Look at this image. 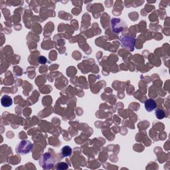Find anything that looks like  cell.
I'll list each match as a JSON object with an SVG mask.
<instances>
[{
    "mask_svg": "<svg viewBox=\"0 0 170 170\" xmlns=\"http://www.w3.org/2000/svg\"><path fill=\"white\" fill-rule=\"evenodd\" d=\"M55 164V160L51 154L45 153L39 160L40 166L45 169H52Z\"/></svg>",
    "mask_w": 170,
    "mask_h": 170,
    "instance_id": "obj_1",
    "label": "cell"
},
{
    "mask_svg": "<svg viewBox=\"0 0 170 170\" xmlns=\"http://www.w3.org/2000/svg\"><path fill=\"white\" fill-rule=\"evenodd\" d=\"M155 115H156V117H157V118L159 120L163 119L165 116V112L163 110H161V109H158L156 110Z\"/></svg>",
    "mask_w": 170,
    "mask_h": 170,
    "instance_id": "obj_8",
    "label": "cell"
},
{
    "mask_svg": "<svg viewBox=\"0 0 170 170\" xmlns=\"http://www.w3.org/2000/svg\"><path fill=\"white\" fill-rule=\"evenodd\" d=\"M157 107V104L155 101L151 98H149L145 102V108L147 112H151Z\"/></svg>",
    "mask_w": 170,
    "mask_h": 170,
    "instance_id": "obj_5",
    "label": "cell"
},
{
    "mask_svg": "<svg viewBox=\"0 0 170 170\" xmlns=\"http://www.w3.org/2000/svg\"><path fill=\"white\" fill-rule=\"evenodd\" d=\"M73 152V150L71 147L69 146H64L61 150V155L62 158H66V157H69L71 155Z\"/></svg>",
    "mask_w": 170,
    "mask_h": 170,
    "instance_id": "obj_7",
    "label": "cell"
},
{
    "mask_svg": "<svg viewBox=\"0 0 170 170\" xmlns=\"http://www.w3.org/2000/svg\"><path fill=\"white\" fill-rule=\"evenodd\" d=\"M1 103L4 107H10L13 104V100L10 96L4 95L1 98Z\"/></svg>",
    "mask_w": 170,
    "mask_h": 170,
    "instance_id": "obj_6",
    "label": "cell"
},
{
    "mask_svg": "<svg viewBox=\"0 0 170 170\" xmlns=\"http://www.w3.org/2000/svg\"><path fill=\"white\" fill-rule=\"evenodd\" d=\"M68 168H69L68 165H67L66 163H64V162L59 163V164L57 165V169H61V170L67 169H68Z\"/></svg>",
    "mask_w": 170,
    "mask_h": 170,
    "instance_id": "obj_9",
    "label": "cell"
},
{
    "mask_svg": "<svg viewBox=\"0 0 170 170\" xmlns=\"http://www.w3.org/2000/svg\"><path fill=\"white\" fill-rule=\"evenodd\" d=\"M122 45L124 47L128 49L130 51L134 50V45H135V39L130 37H123L120 38Z\"/></svg>",
    "mask_w": 170,
    "mask_h": 170,
    "instance_id": "obj_4",
    "label": "cell"
},
{
    "mask_svg": "<svg viewBox=\"0 0 170 170\" xmlns=\"http://www.w3.org/2000/svg\"><path fill=\"white\" fill-rule=\"evenodd\" d=\"M33 147V144L29 140H22L16 147V153L20 155H24L29 153Z\"/></svg>",
    "mask_w": 170,
    "mask_h": 170,
    "instance_id": "obj_2",
    "label": "cell"
},
{
    "mask_svg": "<svg viewBox=\"0 0 170 170\" xmlns=\"http://www.w3.org/2000/svg\"><path fill=\"white\" fill-rule=\"evenodd\" d=\"M111 26L115 33H120L122 32L126 25L125 22L119 18H114L111 20Z\"/></svg>",
    "mask_w": 170,
    "mask_h": 170,
    "instance_id": "obj_3",
    "label": "cell"
},
{
    "mask_svg": "<svg viewBox=\"0 0 170 170\" xmlns=\"http://www.w3.org/2000/svg\"><path fill=\"white\" fill-rule=\"evenodd\" d=\"M39 61L40 63L45 64V62H47V59H46V58L45 57H41L39 58Z\"/></svg>",
    "mask_w": 170,
    "mask_h": 170,
    "instance_id": "obj_10",
    "label": "cell"
}]
</instances>
